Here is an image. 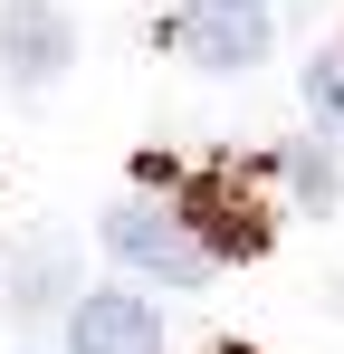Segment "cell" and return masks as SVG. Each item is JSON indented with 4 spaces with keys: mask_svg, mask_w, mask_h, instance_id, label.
Here are the masks:
<instances>
[{
    "mask_svg": "<svg viewBox=\"0 0 344 354\" xmlns=\"http://www.w3.org/2000/svg\"><path fill=\"white\" fill-rule=\"evenodd\" d=\"M172 221L191 230L201 259H258L278 211H268L258 173H191V182H182V201H172Z\"/></svg>",
    "mask_w": 344,
    "mask_h": 354,
    "instance_id": "obj_1",
    "label": "cell"
},
{
    "mask_svg": "<svg viewBox=\"0 0 344 354\" xmlns=\"http://www.w3.org/2000/svg\"><path fill=\"white\" fill-rule=\"evenodd\" d=\"M268 39H278L268 0H172V48L201 67V77H239V67H258Z\"/></svg>",
    "mask_w": 344,
    "mask_h": 354,
    "instance_id": "obj_2",
    "label": "cell"
},
{
    "mask_svg": "<svg viewBox=\"0 0 344 354\" xmlns=\"http://www.w3.org/2000/svg\"><path fill=\"white\" fill-rule=\"evenodd\" d=\"M96 239H106L124 268H144V278H172V288H191L211 259L191 249V230L172 221V201H115L106 221H96Z\"/></svg>",
    "mask_w": 344,
    "mask_h": 354,
    "instance_id": "obj_3",
    "label": "cell"
},
{
    "mask_svg": "<svg viewBox=\"0 0 344 354\" xmlns=\"http://www.w3.org/2000/svg\"><path fill=\"white\" fill-rule=\"evenodd\" d=\"M0 67H10L19 96L57 86V77L77 67V19L48 10V0H10V19H0Z\"/></svg>",
    "mask_w": 344,
    "mask_h": 354,
    "instance_id": "obj_4",
    "label": "cell"
},
{
    "mask_svg": "<svg viewBox=\"0 0 344 354\" xmlns=\"http://www.w3.org/2000/svg\"><path fill=\"white\" fill-rule=\"evenodd\" d=\"M77 354H163V316L153 297H124V288H77V326H67Z\"/></svg>",
    "mask_w": 344,
    "mask_h": 354,
    "instance_id": "obj_5",
    "label": "cell"
},
{
    "mask_svg": "<svg viewBox=\"0 0 344 354\" xmlns=\"http://www.w3.org/2000/svg\"><path fill=\"white\" fill-rule=\"evenodd\" d=\"M57 297H77V259H67V249H29V259L10 268V306L39 316V306H57Z\"/></svg>",
    "mask_w": 344,
    "mask_h": 354,
    "instance_id": "obj_6",
    "label": "cell"
},
{
    "mask_svg": "<svg viewBox=\"0 0 344 354\" xmlns=\"http://www.w3.org/2000/svg\"><path fill=\"white\" fill-rule=\"evenodd\" d=\"M306 115L325 124V144H344V48H325L306 67Z\"/></svg>",
    "mask_w": 344,
    "mask_h": 354,
    "instance_id": "obj_7",
    "label": "cell"
},
{
    "mask_svg": "<svg viewBox=\"0 0 344 354\" xmlns=\"http://www.w3.org/2000/svg\"><path fill=\"white\" fill-rule=\"evenodd\" d=\"M287 173H296V192H306V201H325V192H335V173H325V163H316V153H296V163H287Z\"/></svg>",
    "mask_w": 344,
    "mask_h": 354,
    "instance_id": "obj_8",
    "label": "cell"
},
{
    "mask_svg": "<svg viewBox=\"0 0 344 354\" xmlns=\"http://www.w3.org/2000/svg\"><path fill=\"white\" fill-rule=\"evenodd\" d=\"M211 354H258V345H211Z\"/></svg>",
    "mask_w": 344,
    "mask_h": 354,
    "instance_id": "obj_9",
    "label": "cell"
}]
</instances>
